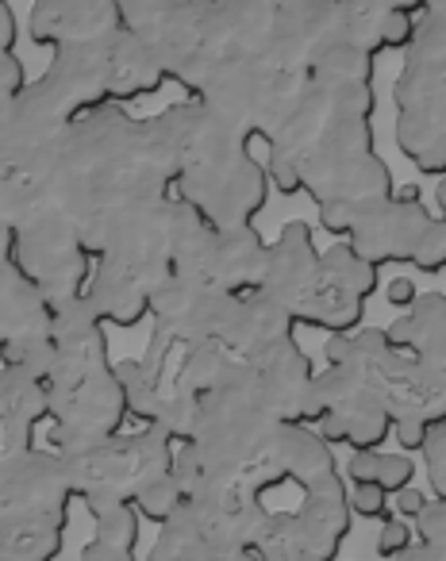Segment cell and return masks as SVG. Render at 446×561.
<instances>
[{
	"instance_id": "1",
	"label": "cell",
	"mask_w": 446,
	"mask_h": 561,
	"mask_svg": "<svg viewBox=\"0 0 446 561\" xmlns=\"http://www.w3.org/2000/svg\"><path fill=\"white\" fill-rule=\"evenodd\" d=\"M178 158L165 147L155 116L139 119L124 104H101L50 139L16 170H0L4 231L58 208L78 224L89 254H101L104 234L127 211L173 196Z\"/></svg>"
},
{
	"instance_id": "2",
	"label": "cell",
	"mask_w": 446,
	"mask_h": 561,
	"mask_svg": "<svg viewBox=\"0 0 446 561\" xmlns=\"http://www.w3.org/2000/svg\"><path fill=\"white\" fill-rule=\"evenodd\" d=\"M155 127L178 158L173 193L181 201L193 204L216 231L254 224L274 193L266 162L251 154L254 139L193 96L158 112Z\"/></svg>"
},
{
	"instance_id": "3",
	"label": "cell",
	"mask_w": 446,
	"mask_h": 561,
	"mask_svg": "<svg viewBox=\"0 0 446 561\" xmlns=\"http://www.w3.org/2000/svg\"><path fill=\"white\" fill-rule=\"evenodd\" d=\"M50 389V446L58 454L85 450L112 435H124L131 420L119 369L108 354V323L101 320L89 293L58 308L55 366L47 374Z\"/></svg>"
},
{
	"instance_id": "4",
	"label": "cell",
	"mask_w": 446,
	"mask_h": 561,
	"mask_svg": "<svg viewBox=\"0 0 446 561\" xmlns=\"http://www.w3.org/2000/svg\"><path fill=\"white\" fill-rule=\"evenodd\" d=\"M78 500L85 504L89 519L116 504H135L150 481L173 473L178 438L165 427H135L112 435L85 450L62 454Z\"/></svg>"
},
{
	"instance_id": "5",
	"label": "cell",
	"mask_w": 446,
	"mask_h": 561,
	"mask_svg": "<svg viewBox=\"0 0 446 561\" xmlns=\"http://www.w3.org/2000/svg\"><path fill=\"white\" fill-rule=\"evenodd\" d=\"M305 89V73L282 70V66L266 62V58L231 55L211 70L208 85H204V93L196 101L208 104L228 124H236L247 139L270 142L277 127L289 119V112L297 108Z\"/></svg>"
},
{
	"instance_id": "6",
	"label": "cell",
	"mask_w": 446,
	"mask_h": 561,
	"mask_svg": "<svg viewBox=\"0 0 446 561\" xmlns=\"http://www.w3.org/2000/svg\"><path fill=\"white\" fill-rule=\"evenodd\" d=\"M4 254L47 293L55 308H66L89 293L96 257L89 254L78 224L66 211H35L20 227L4 231Z\"/></svg>"
},
{
	"instance_id": "7",
	"label": "cell",
	"mask_w": 446,
	"mask_h": 561,
	"mask_svg": "<svg viewBox=\"0 0 446 561\" xmlns=\"http://www.w3.org/2000/svg\"><path fill=\"white\" fill-rule=\"evenodd\" d=\"M135 35L155 47L165 78L185 96H201L211 70L228 58L216 0H162V9Z\"/></svg>"
},
{
	"instance_id": "8",
	"label": "cell",
	"mask_w": 446,
	"mask_h": 561,
	"mask_svg": "<svg viewBox=\"0 0 446 561\" xmlns=\"http://www.w3.org/2000/svg\"><path fill=\"white\" fill-rule=\"evenodd\" d=\"M78 500L66 458L47 450H24L0 458V527H58L70 523V504Z\"/></svg>"
},
{
	"instance_id": "9",
	"label": "cell",
	"mask_w": 446,
	"mask_h": 561,
	"mask_svg": "<svg viewBox=\"0 0 446 561\" xmlns=\"http://www.w3.org/2000/svg\"><path fill=\"white\" fill-rule=\"evenodd\" d=\"M55 323L58 308L47 293L9 254L0 257V366L47 377L55 366Z\"/></svg>"
},
{
	"instance_id": "10",
	"label": "cell",
	"mask_w": 446,
	"mask_h": 561,
	"mask_svg": "<svg viewBox=\"0 0 446 561\" xmlns=\"http://www.w3.org/2000/svg\"><path fill=\"white\" fill-rule=\"evenodd\" d=\"M351 484L339 473L316 489L300 492L297 507H274V535L270 538L293 546L312 561H339L346 538H351Z\"/></svg>"
},
{
	"instance_id": "11",
	"label": "cell",
	"mask_w": 446,
	"mask_h": 561,
	"mask_svg": "<svg viewBox=\"0 0 446 561\" xmlns=\"http://www.w3.org/2000/svg\"><path fill=\"white\" fill-rule=\"evenodd\" d=\"M323 289V250L316 247V234L305 219H289L270 242V262L266 277H262V297L274 300L277 308L305 323L308 308L316 305Z\"/></svg>"
},
{
	"instance_id": "12",
	"label": "cell",
	"mask_w": 446,
	"mask_h": 561,
	"mask_svg": "<svg viewBox=\"0 0 446 561\" xmlns=\"http://www.w3.org/2000/svg\"><path fill=\"white\" fill-rule=\"evenodd\" d=\"M435 224V216L423 204V188L420 185H397V193L374 208L366 219H358L346 242L358 250L366 262H374L377 270L385 265H400L415 262V250H420L427 227Z\"/></svg>"
},
{
	"instance_id": "13",
	"label": "cell",
	"mask_w": 446,
	"mask_h": 561,
	"mask_svg": "<svg viewBox=\"0 0 446 561\" xmlns=\"http://www.w3.org/2000/svg\"><path fill=\"white\" fill-rule=\"evenodd\" d=\"M119 27H127L119 0H35L27 12V39L50 55L108 39Z\"/></svg>"
},
{
	"instance_id": "14",
	"label": "cell",
	"mask_w": 446,
	"mask_h": 561,
	"mask_svg": "<svg viewBox=\"0 0 446 561\" xmlns=\"http://www.w3.org/2000/svg\"><path fill=\"white\" fill-rule=\"evenodd\" d=\"M254 374L262 381L270 408L282 423H312L316 408V369L312 358L305 354V346L297 339H285V343L270 346L266 354L251 362Z\"/></svg>"
},
{
	"instance_id": "15",
	"label": "cell",
	"mask_w": 446,
	"mask_h": 561,
	"mask_svg": "<svg viewBox=\"0 0 446 561\" xmlns=\"http://www.w3.org/2000/svg\"><path fill=\"white\" fill-rule=\"evenodd\" d=\"M392 193H397V181H392L389 165L377 154L362 158L351 173H343V178L328 188L323 201H316L320 227L331 239H346V234L358 227V219H366L374 208H381Z\"/></svg>"
},
{
	"instance_id": "16",
	"label": "cell",
	"mask_w": 446,
	"mask_h": 561,
	"mask_svg": "<svg viewBox=\"0 0 446 561\" xmlns=\"http://www.w3.org/2000/svg\"><path fill=\"white\" fill-rule=\"evenodd\" d=\"M50 423L47 377L0 366V458L35 450V431Z\"/></svg>"
},
{
	"instance_id": "17",
	"label": "cell",
	"mask_w": 446,
	"mask_h": 561,
	"mask_svg": "<svg viewBox=\"0 0 446 561\" xmlns=\"http://www.w3.org/2000/svg\"><path fill=\"white\" fill-rule=\"evenodd\" d=\"M266 262H270V242L259 227L254 224L228 227V231H216L208 265H204V280L216 285V289L231 293V297H251V293L262 289Z\"/></svg>"
},
{
	"instance_id": "18",
	"label": "cell",
	"mask_w": 446,
	"mask_h": 561,
	"mask_svg": "<svg viewBox=\"0 0 446 561\" xmlns=\"http://www.w3.org/2000/svg\"><path fill=\"white\" fill-rule=\"evenodd\" d=\"M165 70L158 62L155 47L142 35H135L131 27L112 35L108 47V104H135L142 96L162 93Z\"/></svg>"
},
{
	"instance_id": "19",
	"label": "cell",
	"mask_w": 446,
	"mask_h": 561,
	"mask_svg": "<svg viewBox=\"0 0 446 561\" xmlns=\"http://www.w3.org/2000/svg\"><path fill=\"white\" fill-rule=\"evenodd\" d=\"M282 469H285V484H293V489H300V492L316 489V484L343 473L331 443L312 427V423H289V427H285Z\"/></svg>"
},
{
	"instance_id": "20",
	"label": "cell",
	"mask_w": 446,
	"mask_h": 561,
	"mask_svg": "<svg viewBox=\"0 0 446 561\" xmlns=\"http://www.w3.org/2000/svg\"><path fill=\"white\" fill-rule=\"evenodd\" d=\"M142 561H216V550L208 542V530H204L196 507L181 504L178 515L170 523L158 527V538L150 546V553Z\"/></svg>"
},
{
	"instance_id": "21",
	"label": "cell",
	"mask_w": 446,
	"mask_h": 561,
	"mask_svg": "<svg viewBox=\"0 0 446 561\" xmlns=\"http://www.w3.org/2000/svg\"><path fill=\"white\" fill-rule=\"evenodd\" d=\"M323 280L331 289L346 293V297L366 305L377 289H381V270L358 254L346 239H335V247L323 250Z\"/></svg>"
},
{
	"instance_id": "22",
	"label": "cell",
	"mask_w": 446,
	"mask_h": 561,
	"mask_svg": "<svg viewBox=\"0 0 446 561\" xmlns=\"http://www.w3.org/2000/svg\"><path fill=\"white\" fill-rule=\"evenodd\" d=\"M343 477L351 484H381L385 492H400L415 481V461L389 450H351V458L343 461Z\"/></svg>"
},
{
	"instance_id": "23",
	"label": "cell",
	"mask_w": 446,
	"mask_h": 561,
	"mask_svg": "<svg viewBox=\"0 0 446 561\" xmlns=\"http://www.w3.org/2000/svg\"><path fill=\"white\" fill-rule=\"evenodd\" d=\"M320 85H374L377 78V55L354 47V43H339L335 50L320 58L308 73Z\"/></svg>"
},
{
	"instance_id": "24",
	"label": "cell",
	"mask_w": 446,
	"mask_h": 561,
	"mask_svg": "<svg viewBox=\"0 0 446 561\" xmlns=\"http://www.w3.org/2000/svg\"><path fill=\"white\" fill-rule=\"evenodd\" d=\"M62 546L58 527H0V561H55Z\"/></svg>"
},
{
	"instance_id": "25",
	"label": "cell",
	"mask_w": 446,
	"mask_h": 561,
	"mask_svg": "<svg viewBox=\"0 0 446 561\" xmlns=\"http://www.w3.org/2000/svg\"><path fill=\"white\" fill-rule=\"evenodd\" d=\"M139 507L135 504H116L108 507V512L93 515V538H101V542L108 546H119V550H139Z\"/></svg>"
},
{
	"instance_id": "26",
	"label": "cell",
	"mask_w": 446,
	"mask_h": 561,
	"mask_svg": "<svg viewBox=\"0 0 446 561\" xmlns=\"http://www.w3.org/2000/svg\"><path fill=\"white\" fill-rule=\"evenodd\" d=\"M181 504H185V492H181V484H178V477H173V473L150 481L147 489L139 492V500H135V507H139L142 519H150V527H162V523H170L173 515H178Z\"/></svg>"
},
{
	"instance_id": "27",
	"label": "cell",
	"mask_w": 446,
	"mask_h": 561,
	"mask_svg": "<svg viewBox=\"0 0 446 561\" xmlns=\"http://www.w3.org/2000/svg\"><path fill=\"white\" fill-rule=\"evenodd\" d=\"M420 542V535H415V523L400 519L397 512L385 515L381 527H377V558H389L397 561L404 550H412V546Z\"/></svg>"
},
{
	"instance_id": "28",
	"label": "cell",
	"mask_w": 446,
	"mask_h": 561,
	"mask_svg": "<svg viewBox=\"0 0 446 561\" xmlns=\"http://www.w3.org/2000/svg\"><path fill=\"white\" fill-rule=\"evenodd\" d=\"M423 469H427L431 496L446 500V423L431 427L427 446H423Z\"/></svg>"
},
{
	"instance_id": "29",
	"label": "cell",
	"mask_w": 446,
	"mask_h": 561,
	"mask_svg": "<svg viewBox=\"0 0 446 561\" xmlns=\"http://www.w3.org/2000/svg\"><path fill=\"white\" fill-rule=\"evenodd\" d=\"M415 270L420 273H446V219L435 216V224L427 227V234H423L420 250H415Z\"/></svg>"
},
{
	"instance_id": "30",
	"label": "cell",
	"mask_w": 446,
	"mask_h": 561,
	"mask_svg": "<svg viewBox=\"0 0 446 561\" xmlns=\"http://www.w3.org/2000/svg\"><path fill=\"white\" fill-rule=\"evenodd\" d=\"M351 507H354V515H362V519L381 523L385 515H392V492H385L381 484H351Z\"/></svg>"
},
{
	"instance_id": "31",
	"label": "cell",
	"mask_w": 446,
	"mask_h": 561,
	"mask_svg": "<svg viewBox=\"0 0 446 561\" xmlns=\"http://www.w3.org/2000/svg\"><path fill=\"white\" fill-rule=\"evenodd\" d=\"M415 535H420V542H427L431 550L446 553V500H431L427 512L415 519Z\"/></svg>"
},
{
	"instance_id": "32",
	"label": "cell",
	"mask_w": 446,
	"mask_h": 561,
	"mask_svg": "<svg viewBox=\"0 0 446 561\" xmlns=\"http://www.w3.org/2000/svg\"><path fill=\"white\" fill-rule=\"evenodd\" d=\"M27 85H32V78H27V66L20 62L16 50H4V55H0V104L16 101Z\"/></svg>"
},
{
	"instance_id": "33",
	"label": "cell",
	"mask_w": 446,
	"mask_h": 561,
	"mask_svg": "<svg viewBox=\"0 0 446 561\" xmlns=\"http://www.w3.org/2000/svg\"><path fill=\"white\" fill-rule=\"evenodd\" d=\"M431 500H435V496H427V492H423V489H415V484H408V489L392 492V512H397L400 519L415 523L423 512H427Z\"/></svg>"
},
{
	"instance_id": "34",
	"label": "cell",
	"mask_w": 446,
	"mask_h": 561,
	"mask_svg": "<svg viewBox=\"0 0 446 561\" xmlns=\"http://www.w3.org/2000/svg\"><path fill=\"white\" fill-rule=\"evenodd\" d=\"M385 300H389V308H397V312H408V308L420 300V289H415L412 277H392L389 285H385Z\"/></svg>"
},
{
	"instance_id": "35",
	"label": "cell",
	"mask_w": 446,
	"mask_h": 561,
	"mask_svg": "<svg viewBox=\"0 0 446 561\" xmlns=\"http://www.w3.org/2000/svg\"><path fill=\"white\" fill-rule=\"evenodd\" d=\"M16 43H20L16 9H12V0H0V55H4V50H16Z\"/></svg>"
},
{
	"instance_id": "36",
	"label": "cell",
	"mask_w": 446,
	"mask_h": 561,
	"mask_svg": "<svg viewBox=\"0 0 446 561\" xmlns=\"http://www.w3.org/2000/svg\"><path fill=\"white\" fill-rule=\"evenodd\" d=\"M119 4H124V24L131 27V32H139V27L162 9V0H119Z\"/></svg>"
},
{
	"instance_id": "37",
	"label": "cell",
	"mask_w": 446,
	"mask_h": 561,
	"mask_svg": "<svg viewBox=\"0 0 446 561\" xmlns=\"http://www.w3.org/2000/svg\"><path fill=\"white\" fill-rule=\"evenodd\" d=\"M435 204H438V216H446V178H438V188H435Z\"/></svg>"
},
{
	"instance_id": "38",
	"label": "cell",
	"mask_w": 446,
	"mask_h": 561,
	"mask_svg": "<svg viewBox=\"0 0 446 561\" xmlns=\"http://www.w3.org/2000/svg\"><path fill=\"white\" fill-rule=\"evenodd\" d=\"M289 4H297V0H289Z\"/></svg>"
},
{
	"instance_id": "39",
	"label": "cell",
	"mask_w": 446,
	"mask_h": 561,
	"mask_svg": "<svg viewBox=\"0 0 446 561\" xmlns=\"http://www.w3.org/2000/svg\"><path fill=\"white\" fill-rule=\"evenodd\" d=\"M443 219H446V216H443Z\"/></svg>"
}]
</instances>
